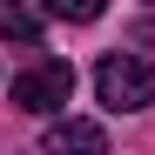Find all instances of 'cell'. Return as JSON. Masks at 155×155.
I'll list each match as a JSON object with an SVG mask.
<instances>
[{
  "instance_id": "cell-1",
  "label": "cell",
  "mask_w": 155,
  "mask_h": 155,
  "mask_svg": "<svg viewBox=\"0 0 155 155\" xmlns=\"http://www.w3.org/2000/svg\"><path fill=\"white\" fill-rule=\"evenodd\" d=\"M94 94H101V108H115V115L155 108V61H142V54H108V61L94 68Z\"/></svg>"
},
{
  "instance_id": "cell-2",
  "label": "cell",
  "mask_w": 155,
  "mask_h": 155,
  "mask_svg": "<svg viewBox=\"0 0 155 155\" xmlns=\"http://www.w3.org/2000/svg\"><path fill=\"white\" fill-rule=\"evenodd\" d=\"M74 101V68L68 61H34V68H20L14 74V108H27V115H61Z\"/></svg>"
},
{
  "instance_id": "cell-3",
  "label": "cell",
  "mask_w": 155,
  "mask_h": 155,
  "mask_svg": "<svg viewBox=\"0 0 155 155\" xmlns=\"http://www.w3.org/2000/svg\"><path fill=\"white\" fill-rule=\"evenodd\" d=\"M41 155H108V128L81 121V115H61V121H47Z\"/></svg>"
},
{
  "instance_id": "cell-4",
  "label": "cell",
  "mask_w": 155,
  "mask_h": 155,
  "mask_svg": "<svg viewBox=\"0 0 155 155\" xmlns=\"http://www.w3.org/2000/svg\"><path fill=\"white\" fill-rule=\"evenodd\" d=\"M0 34L7 41H41V14L34 7H0Z\"/></svg>"
},
{
  "instance_id": "cell-5",
  "label": "cell",
  "mask_w": 155,
  "mask_h": 155,
  "mask_svg": "<svg viewBox=\"0 0 155 155\" xmlns=\"http://www.w3.org/2000/svg\"><path fill=\"white\" fill-rule=\"evenodd\" d=\"M54 20H101V0H54Z\"/></svg>"
},
{
  "instance_id": "cell-6",
  "label": "cell",
  "mask_w": 155,
  "mask_h": 155,
  "mask_svg": "<svg viewBox=\"0 0 155 155\" xmlns=\"http://www.w3.org/2000/svg\"><path fill=\"white\" fill-rule=\"evenodd\" d=\"M135 41H155V20H135Z\"/></svg>"
}]
</instances>
